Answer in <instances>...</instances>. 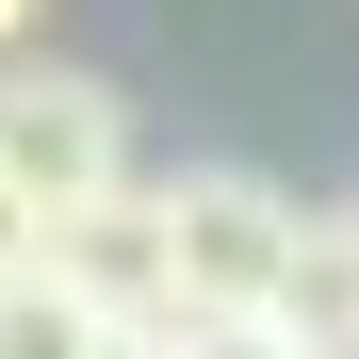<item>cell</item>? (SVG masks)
<instances>
[{
    "instance_id": "cell-1",
    "label": "cell",
    "mask_w": 359,
    "mask_h": 359,
    "mask_svg": "<svg viewBox=\"0 0 359 359\" xmlns=\"http://www.w3.org/2000/svg\"><path fill=\"white\" fill-rule=\"evenodd\" d=\"M147 212H163V311H180V343L278 327V311H294V245H311V212H294L262 163H180V180H147Z\"/></svg>"
},
{
    "instance_id": "cell-2",
    "label": "cell",
    "mask_w": 359,
    "mask_h": 359,
    "mask_svg": "<svg viewBox=\"0 0 359 359\" xmlns=\"http://www.w3.org/2000/svg\"><path fill=\"white\" fill-rule=\"evenodd\" d=\"M0 196H17L33 229H82L131 196V98H114L98 66H0Z\"/></svg>"
},
{
    "instance_id": "cell-3",
    "label": "cell",
    "mask_w": 359,
    "mask_h": 359,
    "mask_svg": "<svg viewBox=\"0 0 359 359\" xmlns=\"http://www.w3.org/2000/svg\"><path fill=\"white\" fill-rule=\"evenodd\" d=\"M49 278H66L82 311L114 327V343H180V311H163V212H147V180H131L114 212L49 229Z\"/></svg>"
},
{
    "instance_id": "cell-4",
    "label": "cell",
    "mask_w": 359,
    "mask_h": 359,
    "mask_svg": "<svg viewBox=\"0 0 359 359\" xmlns=\"http://www.w3.org/2000/svg\"><path fill=\"white\" fill-rule=\"evenodd\" d=\"M311 359H359V212H311V245H294V311H278Z\"/></svg>"
},
{
    "instance_id": "cell-5",
    "label": "cell",
    "mask_w": 359,
    "mask_h": 359,
    "mask_svg": "<svg viewBox=\"0 0 359 359\" xmlns=\"http://www.w3.org/2000/svg\"><path fill=\"white\" fill-rule=\"evenodd\" d=\"M180 359H311L294 327H212V343H180Z\"/></svg>"
},
{
    "instance_id": "cell-6",
    "label": "cell",
    "mask_w": 359,
    "mask_h": 359,
    "mask_svg": "<svg viewBox=\"0 0 359 359\" xmlns=\"http://www.w3.org/2000/svg\"><path fill=\"white\" fill-rule=\"evenodd\" d=\"M33 262H49V229H33L17 196H0V278H33Z\"/></svg>"
},
{
    "instance_id": "cell-7",
    "label": "cell",
    "mask_w": 359,
    "mask_h": 359,
    "mask_svg": "<svg viewBox=\"0 0 359 359\" xmlns=\"http://www.w3.org/2000/svg\"><path fill=\"white\" fill-rule=\"evenodd\" d=\"M17 33H33V0H0V66H17Z\"/></svg>"
}]
</instances>
